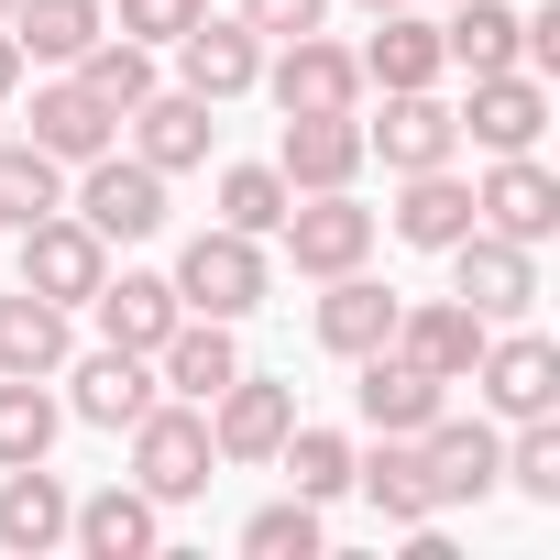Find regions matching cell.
<instances>
[{
    "label": "cell",
    "mask_w": 560,
    "mask_h": 560,
    "mask_svg": "<svg viewBox=\"0 0 560 560\" xmlns=\"http://www.w3.org/2000/svg\"><path fill=\"white\" fill-rule=\"evenodd\" d=\"M209 472H220V451H209V407H143L132 418V483L154 494V505H187V494H209Z\"/></svg>",
    "instance_id": "cell-1"
},
{
    "label": "cell",
    "mask_w": 560,
    "mask_h": 560,
    "mask_svg": "<svg viewBox=\"0 0 560 560\" xmlns=\"http://www.w3.org/2000/svg\"><path fill=\"white\" fill-rule=\"evenodd\" d=\"M264 287H275V264L253 231H198L176 253V308H198V319H253Z\"/></svg>",
    "instance_id": "cell-2"
},
{
    "label": "cell",
    "mask_w": 560,
    "mask_h": 560,
    "mask_svg": "<svg viewBox=\"0 0 560 560\" xmlns=\"http://www.w3.org/2000/svg\"><path fill=\"white\" fill-rule=\"evenodd\" d=\"M451 298H462L472 319H527V308H538V253L472 220V231L451 242Z\"/></svg>",
    "instance_id": "cell-3"
},
{
    "label": "cell",
    "mask_w": 560,
    "mask_h": 560,
    "mask_svg": "<svg viewBox=\"0 0 560 560\" xmlns=\"http://www.w3.org/2000/svg\"><path fill=\"white\" fill-rule=\"evenodd\" d=\"M100 275H110V242H100L78 209H45V220H23V287H34V298H56V308H89V298H100Z\"/></svg>",
    "instance_id": "cell-4"
},
{
    "label": "cell",
    "mask_w": 560,
    "mask_h": 560,
    "mask_svg": "<svg viewBox=\"0 0 560 560\" xmlns=\"http://www.w3.org/2000/svg\"><path fill=\"white\" fill-rule=\"evenodd\" d=\"M78 220H89L100 242H154V231H165V176H154L143 154H89Z\"/></svg>",
    "instance_id": "cell-5"
},
{
    "label": "cell",
    "mask_w": 560,
    "mask_h": 560,
    "mask_svg": "<svg viewBox=\"0 0 560 560\" xmlns=\"http://www.w3.org/2000/svg\"><path fill=\"white\" fill-rule=\"evenodd\" d=\"M418 472H429V505H483L505 483V440L483 418H429L418 429Z\"/></svg>",
    "instance_id": "cell-6"
},
{
    "label": "cell",
    "mask_w": 560,
    "mask_h": 560,
    "mask_svg": "<svg viewBox=\"0 0 560 560\" xmlns=\"http://www.w3.org/2000/svg\"><path fill=\"white\" fill-rule=\"evenodd\" d=\"M287 429H298V385H275V374H231L209 396V451L220 462H275Z\"/></svg>",
    "instance_id": "cell-7"
},
{
    "label": "cell",
    "mask_w": 560,
    "mask_h": 560,
    "mask_svg": "<svg viewBox=\"0 0 560 560\" xmlns=\"http://www.w3.org/2000/svg\"><path fill=\"white\" fill-rule=\"evenodd\" d=\"M275 231H287L298 275H319V287H330V275H352V264L374 253V209H352V187H319V198H298Z\"/></svg>",
    "instance_id": "cell-8"
},
{
    "label": "cell",
    "mask_w": 560,
    "mask_h": 560,
    "mask_svg": "<svg viewBox=\"0 0 560 560\" xmlns=\"http://www.w3.org/2000/svg\"><path fill=\"white\" fill-rule=\"evenodd\" d=\"M176 78L220 110V100H242V89L264 78V34H253L242 12H198V23L176 34Z\"/></svg>",
    "instance_id": "cell-9"
},
{
    "label": "cell",
    "mask_w": 560,
    "mask_h": 560,
    "mask_svg": "<svg viewBox=\"0 0 560 560\" xmlns=\"http://www.w3.org/2000/svg\"><path fill=\"white\" fill-rule=\"evenodd\" d=\"M462 385H483V407H494V418H560V352H549L538 330L483 341V363H472Z\"/></svg>",
    "instance_id": "cell-10"
},
{
    "label": "cell",
    "mask_w": 560,
    "mask_h": 560,
    "mask_svg": "<svg viewBox=\"0 0 560 560\" xmlns=\"http://www.w3.org/2000/svg\"><path fill=\"white\" fill-rule=\"evenodd\" d=\"M275 176H287L298 198H319V187H352V176H363V121H352V110H287Z\"/></svg>",
    "instance_id": "cell-11"
},
{
    "label": "cell",
    "mask_w": 560,
    "mask_h": 560,
    "mask_svg": "<svg viewBox=\"0 0 560 560\" xmlns=\"http://www.w3.org/2000/svg\"><path fill=\"white\" fill-rule=\"evenodd\" d=\"M483 154H538V132H549V89L527 78V67H494V78H472V100L451 110Z\"/></svg>",
    "instance_id": "cell-12"
},
{
    "label": "cell",
    "mask_w": 560,
    "mask_h": 560,
    "mask_svg": "<svg viewBox=\"0 0 560 560\" xmlns=\"http://www.w3.org/2000/svg\"><path fill=\"white\" fill-rule=\"evenodd\" d=\"M472 220H483V231H505V242H527V253H538V242H549V231H560V176H549V165H538V154H494V176H483V187H472Z\"/></svg>",
    "instance_id": "cell-13"
},
{
    "label": "cell",
    "mask_w": 560,
    "mask_h": 560,
    "mask_svg": "<svg viewBox=\"0 0 560 560\" xmlns=\"http://www.w3.org/2000/svg\"><path fill=\"white\" fill-rule=\"evenodd\" d=\"M363 154H385L396 176H429L462 154V121L429 100V89H385V121H363Z\"/></svg>",
    "instance_id": "cell-14"
},
{
    "label": "cell",
    "mask_w": 560,
    "mask_h": 560,
    "mask_svg": "<svg viewBox=\"0 0 560 560\" xmlns=\"http://www.w3.org/2000/svg\"><path fill=\"white\" fill-rule=\"evenodd\" d=\"M483 341H494V319H472L462 298H418V308H396V352H407L418 374H440V385H462V374L483 363Z\"/></svg>",
    "instance_id": "cell-15"
},
{
    "label": "cell",
    "mask_w": 560,
    "mask_h": 560,
    "mask_svg": "<svg viewBox=\"0 0 560 560\" xmlns=\"http://www.w3.org/2000/svg\"><path fill=\"white\" fill-rule=\"evenodd\" d=\"M110 132H121V110H110V100H89V78H78V67L34 89V132H23V143H45L56 165H89V154H110Z\"/></svg>",
    "instance_id": "cell-16"
},
{
    "label": "cell",
    "mask_w": 560,
    "mask_h": 560,
    "mask_svg": "<svg viewBox=\"0 0 560 560\" xmlns=\"http://www.w3.org/2000/svg\"><path fill=\"white\" fill-rule=\"evenodd\" d=\"M67 538H78L89 560H154V549H165V505H154L143 483H100V494L67 516Z\"/></svg>",
    "instance_id": "cell-17"
},
{
    "label": "cell",
    "mask_w": 560,
    "mask_h": 560,
    "mask_svg": "<svg viewBox=\"0 0 560 560\" xmlns=\"http://www.w3.org/2000/svg\"><path fill=\"white\" fill-rule=\"evenodd\" d=\"M253 89H275V110H352L363 100V67L341 45H319V34H287V56H275Z\"/></svg>",
    "instance_id": "cell-18"
},
{
    "label": "cell",
    "mask_w": 560,
    "mask_h": 560,
    "mask_svg": "<svg viewBox=\"0 0 560 560\" xmlns=\"http://www.w3.org/2000/svg\"><path fill=\"white\" fill-rule=\"evenodd\" d=\"M209 143H220V121H209V100H198V89H154V100L132 110V154H143L154 176L209 165Z\"/></svg>",
    "instance_id": "cell-19"
},
{
    "label": "cell",
    "mask_w": 560,
    "mask_h": 560,
    "mask_svg": "<svg viewBox=\"0 0 560 560\" xmlns=\"http://www.w3.org/2000/svg\"><path fill=\"white\" fill-rule=\"evenodd\" d=\"M154 374H165V396H187V407H209L231 374H242V341H231V319H176L165 341H154Z\"/></svg>",
    "instance_id": "cell-20"
},
{
    "label": "cell",
    "mask_w": 560,
    "mask_h": 560,
    "mask_svg": "<svg viewBox=\"0 0 560 560\" xmlns=\"http://www.w3.org/2000/svg\"><path fill=\"white\" fill-rule=\"evenodd\" d=\"M352 396H363V429H374V440H418V429L440 418V374H418L396 341L363 352V385H352Z\"/></svg>",
    "instance_id": "cell-21"
},
{
    "label": "cell",
    "mask_w": 560,
    "mask_h": 560,
    "mask_svg": "<svg viewBox=\"0 0 560 560\" xmlns=\"http://www.w3.org/2000/svg\"><path fill=\"white\" fill-rule=\"evenodd\" d=\"M89 308H100V341H110V352H154V341L187 319V308H176V275H100Z\"/></svg>",
    "instance_id": "cell-22"
},
{
    "label": "cell",
    "mask_w": 560,
    "mask_h": 560,
    "mask_svg": "<svg viewBox=\"0 0 560 560\" xmlns=\"http://www.w3.org/2000/svg\"><path fill=\"white\" fill-rule=\"evenodd\" d=\"M396 308H407V298H396V287H374V275L352 264V275H330V298H319V341H330L341 363H363V352H385V341H396Z\"/></svg>",
    "instance_id": "cell-23"
},
{
    "label": "cell",
    "mask_w": 560,
    "mask_h": 560,
    "mask_svg": "<svg viewBox=\"0 0 560 560\" xmlns=\"http://www.w3.org/2000/svg\"><path fill=\"white\" fill-rule=\"evenodd\" d=\"M67 516H78V494L45 472V462H12V472H0V549H56L67 538Z\"/></svg>",
    "instance_id": "cell-24"
},
{
    "label": "cell",
    "mask_w": 560,
    "mask_h": 560,
    "mask_svg": "<svg viewBox=\"0 0 560 560\" xmlns=\"http://www.w3.org/2000/svg\"><path fill=\"white\" fill-rule=\"evenodd\" d=\"M67 407H78L89 429H132V418L154 407V352H110V341H100V352L78 363V396H67Z\"/></svg>",
    "instance_id": "cell-25"
},
{
    "label": "cell",
    "mask_w": 560,
    "mask_h": 560,
    "mask_svg": "<svg viewBox=\"0 0 560 560\" xmlns=\"http://www.w3.org/2000/svg\"><path fill=\"white\" fill-rule=\"evenodd\" d=\"M352 67H363L374 89H429V78H440V23H418L407 0H396V12H374V45H363Z\"/></svg>",
    "instance_id": "cell-26"
},
{
    "label": "cell",
    "mask_w": 560,
    "mask_h": 560,
    "mask_svg": "<svg viewBox=\"0 0 560 560\" xmlns=\"http://www.w3.org/2000/svg\"><path fill=\"white\" fill-rule=\"evenodd\" d=\"M0 374H67V308L12 287L0 298Z\"/></svg>",
    "instance_id": "cell-27"
},
{
    "label": "cell",
    "mask_w": 560,
    "mask_h": 560,
    "mask_svg": "<svg viewBox=\"0 0 560 560\" xmlns=\"http://www.w3.org/2000/svg\"><path fill=\"white\" fill-rule=\"evenodd\" d=\"M462 231H472V187H462L451 165L407 176V198H396V242H418V253H451Z\"/></svg>",
    "instance_id": "cell-28"
},
{
    "label": "cell",
    "mask_w": 560,
    "mask_h": 560,
    "mask_svg": "<svg viewBox=\"0 0 560 560\" xmlns=\"http://www.w3.org/2000/svg\"><path fill=\"white\" fill-rule=\"evenodd\" d=\"M100 34H110V23H100V0H12V45L45 56V67H78Z\"/></svg>",
    "instance_id": "cell-29"
},
{
    "label": "cell",
    "mask_w": 560,
    "mask_h": 560,
    "mask_svg": "<svg viewBox=\"0 0 560 560\" xmlns=\"http://www.w3.org/2000/svg\"><path fill=\"white\" fill-rule=\"evenodd\" d=\"M352 483H363V505H374L385 527H418V516H440V505H429V472H418V440H385L374 462L352 451Z\"/></svg>",
    "instance_id": "cell-30"
},
{
    "label": "cell",
    "mask_w": 560,
    "mask_h": 560,
    "mask_svg": "<svg viewBox=\"0 0 560 560\" xmlns=\"http://www.w3.org/2000/svg\"><path fill=\"white\" fill-rule=\"evenodd\" d=\"M440 67H472V78L516 67V12H505V0H451V23H440Z\"/></svg>",
    "instance_id": "cell-31"
},
{
    "label": "cell",
    "mask_w": 560,
    "mask_h": 560,
    "mask_svg": "<svg viewBox=\"0 0 560 560\" xmlns=\"http://www.w3.org/2000/svg\"><path fill=\"white\" fill-rule=\"evenodd\" d=\"M56 429H67V407L45 396V374H0V472H12V462H45Z\"/></svg>",
    "instance_id": "cell-32"
},
{
    "label": "cell",
    "mask_w": 560,
    "mask_h": 560,
    "mask_svg": "<svg viewBox=\"0 0 560 560\" xmlns=\"http://www.w3.org/2000/svg\"><path fill=\"white\" fill-rule=\"evenodd\" d=\"M45 209H67V165L45 143H0V231H23Z\"/></svg>",
    "instance_id": "cell-33"
},
{
    "label": "cell",
    "mask_w": 560,
    "mask_h": 560,
    "mask_svg": "<svg viewBox=\"0 0 560 560\" xmlns=\"http://www.w3.org/2000/svg\"><path fill=\"white\" fill-rule=\"evenodd\" d=\"M78 78H89V100H110L121 121L154 100V45H132V34H100L89 56H78Z\"/></svg>",
    "instance_id": "cell-34"
},
{
    "label": "cell",
    "mask_w": 560,
    "mask_h": 560,
    "mask_svg": "<svg viewBox=\"0 0 560 560\" xmlns=\"http://www.w3.org/2000/svg\"><path fill=\"white\" fill-rule=\"evenodd\" d=\"M275 462H287V483H298L308 505L352 494V440H341V429H287V440H275Z\"/></svg>",
    "instance_id": "cell-35"
},
{
    "label": "cell",
    "mask_w": 560,
    "mask_h": 560,
    "mask_svg": "<svg viewBox=\"0 0 560 560\" xmlns=\"http://www.w3.org/2000/svg\"><path fill=\"white\" fill-rule=\"evenodd\" d=\"M298 209V187L275 176V165H231L220 176V231H253V242H275V220Z\"/></svg>",
    "instance_id": "cell-36"
},
{
    "label": "cell",
    "mask_w": 560,
    "mask_h": 560,
    "mask_svg": "<svg viewBox=\"0 0 560 560\" xmlns=\"http://www.w3.org/2000/svg\"><path fill=\"white\" fill-rule=\"evenodd\" d=\"M242 549H253V560H319V549H330V527H319V505H308V494H287V505H264V516L242 527Z\"/></svg>",
    "instance_id": "cell-37"
},
{
    "label": "cell",
    "mask_w": 560,
    "mask_h": 560,
    "mask_svg": "<svg viewBox=\"0 0 560 560\" xmlns=\"http://www.w3.org/2000/svg\"><path fill=\"white\" fill-rule=\"evenodd\" d=\"M505 483H516L527 505H560V418H516V440H505Z\"/></svg>",
    "instance_id": "cell-38"
},
{
    "label": "cell",
    "mask_w": 560,
    "mask_h": 560,
    "mask_svg": "<svg viewBox=\"0 0 560 560\" xmlns=\"http://www.w3.org/2000/svg\"><path fill=\"white\" fill-rule=\"evenodd\" d=\"M198 12H209V0H121V23H110V34H132V45H176Z\"/></svg>",
    "instance_id": "cell-39"
},
{
    "label": "cell",
    "mask_w": 560,
    "mask_h": 560,
    "mask_svg": "<svg viewBox=\"0 0 560 560\" xmlns=\"http://www.w3.org/2000/svg\"><path fill=\"white\" fill-rule=\"evenodd\" d=\"M319 12H330V0H242V23H253L264 45H287V34H319Z\"/></svg>",
    "instance_id": "cell-40"
},
{
    "label": "cell",
    "mask_w": 560,
    "mask_h": 560,
    "mask_svg": "<svg viewBox=\"0 0 560 560\" xmlns=\"http://www.w3.org/2000/svg\"><path fill=\"white\" fill-rule=\"evenodd\" d=\"M23 89V45H12V23H0V100Z\"/></svg>",
    "instance_id": "cell-41"
},
{
    "label": "cell",
    "mask_w": 560,
    "mask_h": 560,
    "mask_svg": "<svg viewBox=\"0 0 560 560\" xmlns=\"http://www.w3.org/2000/svg\"><path fill=\"white\" fill-rule=\"evenodd\" d=\"M363 12H396V0H363Z\"/></svg>",
    "instance_id": "cell-42"
},
{
    "label": "cell",
    "mask_w": 560,
    "mask_h": 560,
    "mask_svg": "<svg viewBox=\"0 0 560 560\" xmlns=\"http://www.w3.org/2000/svg\"><path fill=\"white\" fill-rule=\"evenodd\" d=\"M0 23H12V0H0Z\"/></svg>",
    "instance_id": "cell-43"
}]
</instances>
